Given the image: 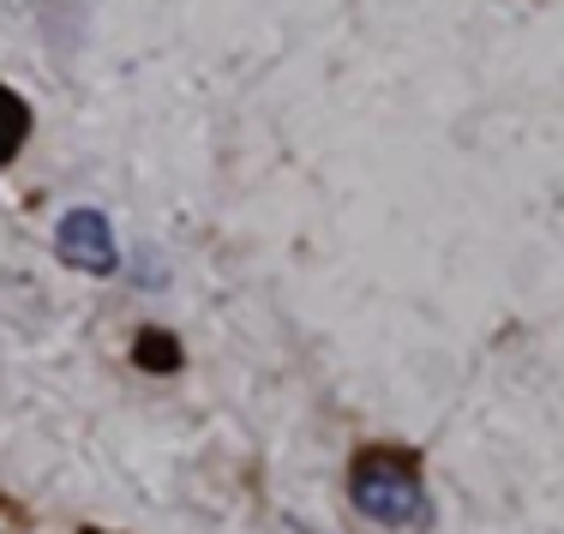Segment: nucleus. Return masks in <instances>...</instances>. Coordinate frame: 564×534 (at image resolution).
<instances>
[{
    "mask_svg": "<svg viewBox=\"0 0 564 534\" xmlns=\"http://www.w3.org/2000/svg\"><path fill=\"white\" fill-rule=\"evenodd\" d=\"M355 511L379 528H421L426 523V492L397 462H360L355 469Z\"/></svg>",
    "mask_w": 564,
    "mask_h": 534,
    "instance_id": "1",
    "label": "nucleus"
},
{
    "mask_svg": "<svg viewBox=\"0 0 564 534\" xmlns=\"http://www.w3.org/2000/svg\"><path fill=\"white\" fill-rule=\"evenodd\" d=\"M55 252H61V264H73V271H85V276H109L115 264H120L109 217H102V210H90V205L66 210V217L55 222Z\"/></svg>",
    "mask_w": 564,
    "mask_h": 534,
    "instance_id": "2",
    "label": "nucleus"
}]
</instances>
